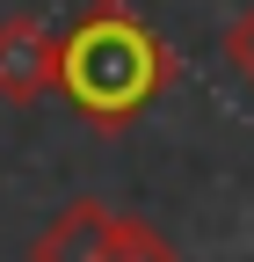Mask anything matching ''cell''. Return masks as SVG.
<instances>
[{"instance_id": "6da1fadb", "label": "cell", "mask_w": 254, "mask_h": 262, "mask_svg": "<svg viewBox=\"0 0 254 262\" xmlns=\"http://www.w3.org/2000/svg\"><path fill=\"white\" fill-rule=\"evenodd\" d=\"M167 88H174V44L131 0H80V15L58 29V95L87 131L123 139Z\"/></svg>"}, {"instance_id": "277c9868", "label": "cell", "mask_w": 254, "mask_h": 262, "mask_svg": "<svg viewBox=\"0 0 254 262\" xmlns=\"http://www.w3.org/2000/svg\"><path fill=\"white\" fill-rule=\"evenodd\" d=\"M109 262H182V255H174V241H167L153 219L116 211V248H109Z\"/></svg>"}, {"instance_id": "3957f363", "label": "cell", "mask_w": 254, "mask_h": 262, "mask_svg": "<svg viewBox=\"0 0 254 262\" xmlns=\"http://www.w3.org/2000/svg\"><path fill=\"white\" fill-rule=\"evenodd\" d=\"M116 248V211L102 196H73L37 241H29V262H109Z\"/></svg>"}, {"instance_id": "5b68a950", "label": "cell", "mask_w": 254, "mask_h": 262, "mask_svg": "<svg viewBox=\"0 0 254 262\" xmlns=\"http://www.w3.org/2000/svg\"><path fill=\"white\" fill-rule=\"evenodd\" d=\"M218 51H225V66H233V73L254 88V0H247V8L225 22V37H218Z\"/></svg>"}, {"instance_id": "7a4b0ae2", "label": "cell", "mask_w": 254, "mask_h": 262, "mask_svg": "<svg viewBox=\"0 0 254 262\" xmlns=\"http://www.w3.org/2000/svg\"><path fill=\"white\" fill-rule=\"evenodd\" d=\"M51 88H58V37H51V22L29 15V8L0 15V102L29 110Z\"/></svg>"}]
</instances>
